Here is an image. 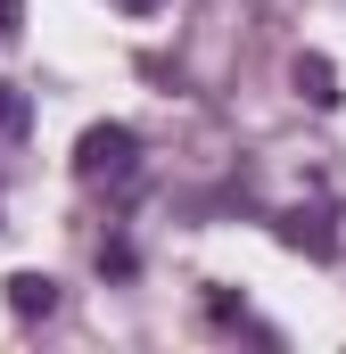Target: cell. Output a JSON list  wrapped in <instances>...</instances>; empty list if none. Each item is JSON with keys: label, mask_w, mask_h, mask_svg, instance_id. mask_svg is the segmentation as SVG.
<instances>
[{"label": "cell", "mask_w": 346, "mask_h": 354, "mask_svg": "<svg viewBox=\"0 0 346 354\" xmlns=\"http://www.w3.org/2000/svg\"><path fill=\"white\" fill-rule=\"evenodd\" d=\"M17 25H25V0H0V41H17Z\"/></svg>", "instance_id": "8992f818"}, {"label": "cell", "mask_w": 346, "mask_h": 354, "mask_svg": "<svg viewBox=\"0 0 346 354\" xmlns=\"http://www.w3.org/2000/svg\"><path fill=\"white\" fill-rule=\"evenodd\" d=\"M75 181L107 189V198H132L140 189V132L132 124H91L75 140Z\"/></svg>", "instance_id": "6da1fadb"}, {"label": "cell", "mask_w": 346, "mask_h": 354, "mask_svg": "<svg viewBox=\"0 0 346 354\" xmlns=\"http://www.w3.org/2000/svg\"><path fill=\"white\" fill-rule=\"evenodd\" d=\"M272 231H280V248H297V256H313V264H330L346 248L338 198H289V206H272Z\"/></svg>", "instance_id": "7a4b0ae2"}, {"label": "cell", "mask_w": 346, "mask_h": 354, "mask_svg": "<svg viewBox=\"0 0 346 354\" xmlns=\"http://www.w3.org/2000/svg\"><path fill=\"white\" fill-rule=\"evenodd\" d=\"M8 313L17 322H50L58 313V280L50 272H8Z\"/></svg>", "instance_id": "3957f363"}, {"label": "cell", "mask_w": 346, "mask_h": 354, "mask_svg": "<svg viewBox=\"0 0 346 354\" xmlns=\"http://www.w3.org/2000/svg\"><path fill=\"white\" fill-rule=\"evenodd\" d=\"M124 8H149V0H124Z\"/></svg>", "instance_id": "52a82bcc"}, {"label": "cell", "mask_w": 346, "mask_h": 354, "mask_svg": "<svg viewBox=\"0 0 346 354\" xmlns=\"http://www.w3.org/2000/svg\"><path fill=\"white\" fill-rule=\"evenodd\" d=\"M289 83L305 91V99H313V107H322V115H330V107H338V66H330V58H322V50H305V58H297V66H289Z\"/></svg>", "instance_id": "277c9868"}, {"label": "cell", "mask_w": 346, "mask_h": 354, "mask_svg": "<svg viewBox=\"0 0 346 354\" xmlns=\"http://www.w3.org/2000/svg\"><path fill=\"white\" fill-rule=\"evenodd\" d=\"M25 124H33V99H25L17 83H0V149H8V140H25Z\"/></svg>", "instance_id": "5b68a950"}]
</instances>
